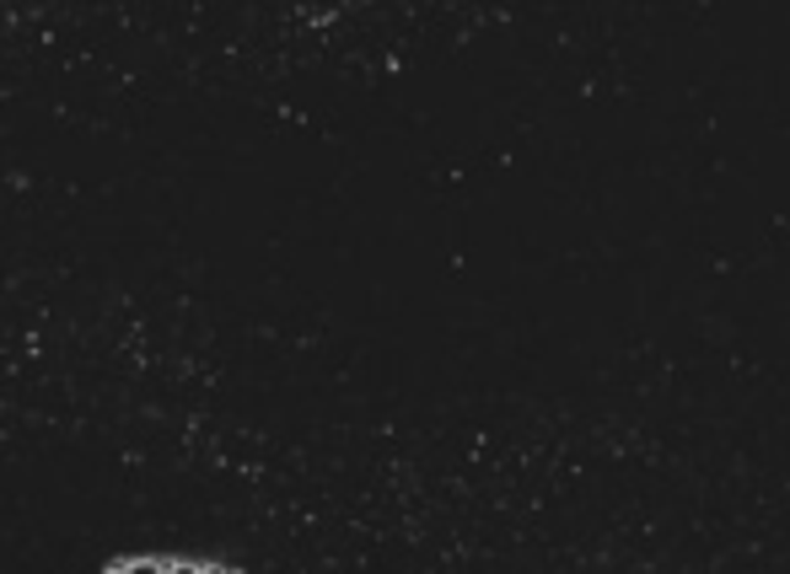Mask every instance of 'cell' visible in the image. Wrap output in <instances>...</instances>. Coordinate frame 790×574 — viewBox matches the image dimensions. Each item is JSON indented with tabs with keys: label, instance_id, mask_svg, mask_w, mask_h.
<instances>
[{
	"label": "cell",
	"instance_id": "6da1fadb",
	"mask_svg": "<svg viewBox=\"0 0 790 574\" xmlns=\"http://www.w3.org/2000/svg\"><path fill=\"white\" fill-rule=\"evenodd\" d=\"M162 570H167L162 559H141V564H124V570H119V574H162Z\"/></svg>",
	"mask_w": 790,
	"mask_h": 574
},
{
	"label": "cell",
	"instance_id": "7a4b0ae2",
	"mask_svg": "<svg viewBox=\"0 0 790 574\" xmlns=\"http://www.w3.org/2000/svg\"><path fill=\"white\" fill-rule=\"evenodd\" d=\"M194 574H215V570H194Z\"/></svg>",
	"mask_w": 790,
	"mask_h": 574
}]
</instances>
